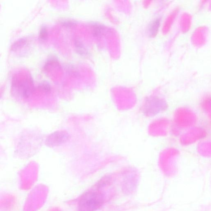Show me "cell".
<instances>
[{
	"label": "cell",
	"mask_w": 211,
	"mask_h": 211,
	"mask_svg": "<svg viewBox=\"0 0 211 211\" xmlns=\"http://www.w3.org/2000/svg\"><path fill=\"white\" fill-rule=\"evenodd\" d=\"M70 136L66 131L59 130L51 134L46 140V144L50 147L63 145L69 140Z\"/></svg>",
	"instance_id": "2"
},
{
	"label": "cell",
	"mask_w": 211,
	"mask_h": 211,
	"mask_svg": "<svg viewBox=\"0 0 211 211\" xmlns=\"http://www.w3.org/2000/svg\"><path fill=\"white\" fill-rule=\"evenodd\" d=\"M159 19H156L150 24L149 26V33L151 36H154L157 33L158 28H159Z\"/></svg>",
	"instance_id": "5"
},
{
	"label": "cell",
	"mask_w": 211,
	"mask_h": 211,
	"mask_svg": "<svg viewBox=\"0 0 211 211\" xmlns=\"http://www.w3.org/2000/svg\"><path fill=\"white\" fill-rule=\"evenodd\" d=\"M103 194L96 191H90L82 196L78 203L80 211H95L102 205Z\"/></svg>",
	"instance_id": "1"
},
{
	"label": "cell",
	"mask_w": 211,
	"mask_h": 211,
	"mask_svg": "<svg viewBox=\"0 0 211 211\" xmlns=\"http://www.w3.org/2000/svg\"><path fill=\"white\" fill-rule=\"evenodd\" d=\"M104 28L103 26L100 25H95L93 27V34H94V36H98L101 35L102 32H103V29Z\"/></svg>",
	"instance_id": "7"
},
{
	"label": "cell",
	"mask_w": 211,
	"mask_h": 211,
	"mask_svg": "<svg viewBox=\"0 0 211 211\" xmlns=\"http://www.w3.org/2000/svg\"><path fill=\"white\" fill-rule=\"evenodd\" d=\"M13 87L17 88L19 94L25 98H28L32 94L34 90L33 82L29 78L14 81Z\"/></svg>",
	"instance_id": "3"
},
{
	"label": "cell",
	"mask_w": 211,
	"mask_h": 211,
	"mask_svg": "<svg viewBox=\"0 0 211 211\" xmlns=\"http://www.w3.org/2000/svg\"><path fill=\"white\" fill-rule=\"evenodd\" d=\"M47 35H48V32H47L46 28L45 27H43L40 30L39 36L42 40H45L46 39Z\"/></svg>",
	"instance_id": "8"
},
{
	"label": "cell",
	"mask_w": 211,
	"mask_h": 211,
	"mask_svg": "<svg viewBox=\"0 0 211 211\" xmlns=\"http://www.w3.org/2000/svg\"><path fill=\"white\" fill-rule=\"evenodd\" d=\"M38 87H39V90L45 93L49 92L51 90L50 85L48 82H46V81L40 82L39 84Z\"/></svg>",
	"instance_id": "6"
},
{
	"label": "cell",
	"mask_w": 211,
	"mask_h": 211,
	"mask_svg": "<svg viewBox=\"0 0 211 211\" xmlns=\"http://www.w3.org/2000/svg\"><path fill=\"white\" fill-rule=\"evenodd\" d=\"M76 50L77 53L81 55L85 56L87 54V51L83 44L78 40H76L75 42Z\"/></svg>",
	"instance_id": "4"
},
{
	"label": "cell",
	"mask_w": 211,
	"mask_h": 211,
	"mask_svg": "<svg viewBox=\"0 0 211 211\" xmlns=\"http://www.w3.org/2000/svg\"><path fill=\"white\" fill-rule=\"evenodd\" d=\"M64 24V26H66V27H71L74 25L75 24V22H74L71 21H65L62 23Z\"/></svg>",
	"instance_id": "9"
}]
</instances>
